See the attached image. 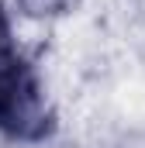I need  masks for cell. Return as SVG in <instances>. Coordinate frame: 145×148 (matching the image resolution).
Returning a JSON list of instances; mask_svg holds the SVG:
<instances>
[{
  "label": "cell",
  "mask_w": 145,
  "mask_h": 148,
  "mask_svg": "<svg viewBox=\"0 0 145 148\" xmlns=\"http://www.w3.org/2000/svg\"><path fill=\"white\" fill-rule=\"evenodd\" d=\"M0 131L24 141L45 138L52 131V114L31 66L10 52L0 55Z\"/></svg>",
  "instance_id": "6da1fadb"
},
{
  "label": "cell",
  "mask_w": 145,
  "mask_h": 148,
  "mask_svg": "<svg viewBox=\"0 0 145 148\" xmlns=\"http://www.w3.org/2000/svg\"><path fill=\"white\" fill-rule=\"evenodd\" d=\"M72 0H24V7L31 10V14H59V10H66Z\"/></svg>",
  "instance_id": "7a4b0ae2"
},
{
  "label": "cell",
  "mask_w": 145,
  "mask_h": 148,
  "mask_svg": "<svg viewBox=\"0 0 145 148\" xmlns=\"http://www.w3.org/2000/svg\"><path fill=\"white\" fill-rule=\"evenodd\" d=\"M10 52V24H7V14L0 10V55Z\"/></svg>",
  "instance_id": "3957f363"
}]
</instances>
